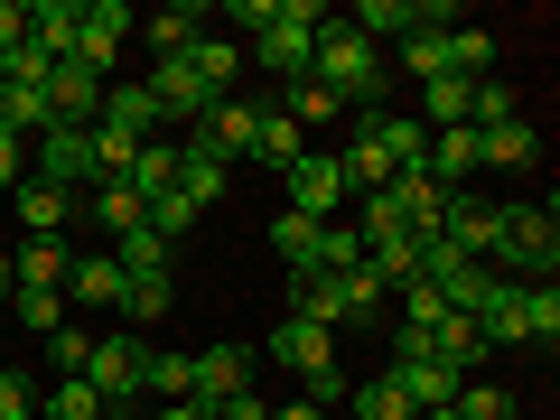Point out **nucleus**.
Segmentation results:
<instances>
[{
    "mask_svg": "<svg viewBox=\"0 0 560 420\" xmlns=\"http://www.w3.org/2000/svg\"><path fill=\"white\" fill-rule=\"evenodd\" d=\"M38 383H28V374H0V420H38Z\"/></svg>",
    "mask_w": 560,
    "mask_h": 420,
    "instance_id": "obj_40",
    "label": "nucleus"
},
{
    "mask_svg": "<svg viewBox=\"0 0 560 420\" xmlns=\"http://www.w3.org/2000/svg\"><path fill=\"white\" fill-rule=\"evenodd\" d=\"M420 168H430V178H440V187L477 178V131H440V140H430V150H420Z\"/></svg>",
    "mask_w": 560,
    "mask_h": 420,
    "instance_id": "obj_25",
    "label": "nucleus"
},
{
    "mask_svg": "<svg viewBox=\"0 0 560 420\" xmlns=\"http://www.w3.org/2000/svg\"><path fill=\"white\" fill-rule=\"evenodd\" d=\"M150 103H160V121H187V131H197L206 113H215V84H206V66L197 57H160V75H150Z\"/></svg>",
    "mask_w": 560,
    "mask_h": 420,
    "instance_id": "obj_5",
    "label": "nucleus"
},
{
    "mask_svg": "<svg viewBox=\"0 0 560 420\" xmlns=\"http://www.w3.org/2000/svg\"><path fill=\"white\" fill-rule=\"evenodd\" d=\"M440 234H448V243H458V253L486 271V261L504 253V206H477L467 187H448V206H440Z\"/></svg>",
    "mask_w": 560,
    "mask_h": 420,
    "instance_id": "obj_7",
    "label": "nucleus"
},
{
    "mask_svg": "<svg viewBox=\"0 0 560 420\" xmlns=\"http://www.w3.org/2000/svg\"><path fill=\"white\" fill-rule=\"evenodd\" d=\"M94 215L113 224V243H121V234H140V197H131V187H121V178H113V187H103V197H94Z\"/></svg>",
    "mask_w": 560,
    "mask_h": 420,
    "instance_id": "obj_38",
    "label": "nucleus"
},
{
    "mask_svg": "<svg viewBox=\"0 0 560 420\" xmlns=\"http://www.w3.org/2000/svg\"><path fill=\"white\" fill-rule=\"evenodd\" d=\"M271 253L290 261V271H318V224H308V215H290V206H280V215H271Z\"/></svg>",
    "mask_w": 560,
    "mask_h": 420,
    "instance_id": "obj_29",
    "label": "nucleus"
},
{
    "mask_svg": "<svg viewBox=\"0 0 560 420\" xmlns=\"http://www.w3.org/2000/svg\"><path fill=\"white\" fill-rule=\"evenodd\" d=\"M430 121H440V131H467V84L458 75H440L430 94H420V131H430Z\"/></svg>",
    "mask_w": 560,
    "mask_h": 420,
    "instance_id": "obj_34",
    "label": "nucleus"
},
{
    "mask_svg": "<svg viewBox=\"0 0 560 420\" xmlns=\"http://www.w3.org/2000/svg\"><path fill=\"white\" fill-rule=\"evenodd\" d=\"M38 178L75 197V178H94V131H75V121H47V131H38Z\"/></svg>",
    "mask_w": 560,
    "mask_h": 420,
    "instance_id": "obj_10",
    "label": "nucleus"
},
{
    "mask_svg": "<svg viewBox=\"0 0 560 420\" xmlns=\"http://www.w3.org/2000/svg\"><path fill=\"white\" fill-rule=\"evenodd\" d=\"M47 131V84H0V140H38Z\"/></svg>",
    "mask_w": 560,
    "mask_h": 420,
    "instance_id": "obj_24",
    "label": "nucleus"
},
{
    "mask_svg": "<svg viewBox=\"0 0 560 420\" xmlns=\"http://www.w3.org/2000/svg\"><path fill=\"white\" fill-rule=\"evenodd\" d=\"M430 20H448V10H420V0H364V10H355L346 28H355V38L374 47V38H393V28L411 38V28H430Z\"/></svg>",
    "mask_w": 560,
    "mask_h": 420,
    "instance_id": "obj_18",
    "label": "nucleus"
},
{
    "mask_svg": "<svg viewBox=\"0 0 560 420\" xmlns=\"http://www.w3.org/2000/svg\"><path fill=\"white\" fill-rule=\"evenodd\" d=\"M234 393H253V355H243V346H206L197 355V411H215V401H234Z\"/></svg>",
    "mask_w": 560,
    "mask_h": 420,
    "instance_id": "obj_14",
    "label": "nucleus"
},
{
    "mask_svg": "<svg viewBox=\"0 0 560 420\" xmlns=\"http://www.w3.org/2000/svg\"><path fill=\"white\" fill-rule=\"evenodd\" d=\"M131 28H140V20L121 10V0H75V57H84V66H113V47L131 38Z\"/></svg>",
    "mask_w": 560,
    "mask_h": 420,
    "instance_id": "obj_12",
    "label": "nucleus"
},
{
    "mask_svg": "<svg viewBox=\"0 0 560 420\" xmlns=\"http://www.w3.org/2000/svg\"><path fill=\"white\" fill-rule=\"evenodd\" d=\"M140 38L160 47V57H187V47L206 38V10H197V0H168V10H160L150 28H140Z\"/></svg>",
    "mask_w": 560,
    "mask_h": 420,
    "instance_id": "obj_23",
    "label": "nucleus"
},
{
    "mask_svg": "<svg viewBox=\"0 0 560 420\" xmlns=\"http://www.w3.org/2000/svg\"><path fill=\"white\" fill-rule=\"evenodd\" d=\"M121 187H131L140 206H150V197H168V187H178V140H140V160L121 168Z\"/></svg>",
    "mask_w": 560,
    "mask_h": 420,
    "instance_id": "obj_19",
    "label": "nucleus"
},
{
    "mask_svg": "<svg viewBox=\"0 0 560 420\" xmlns=\"http://www.w3.org/2000/svg\"><path fill=\"white\" fill-rule=\"evenodd\" d=\"M103 113V66H84V57H57L47 66V121H94Z\"/></svg>",
    "mask_w": 560,
    "mask_h": 420,
    "instance_id": "obj_9",
    "label": "nucleus"
},
{
    "mask_svg": "<svg viewBox=\"0 0 560 420\" xmlns=\"http://www.w3.org/2000/svg\"><path fill=\"white\" fill-rule=\"evenodd\" d=\"M448 411H458V420H514L523 401L504 393V383H458V401H448Z\"/></svg>",
    "mask_w": 560,
    "mask_h": 420,
    "instance_id": "obj_36",
    "label": "nucleus"
},
{
    "mask_svg": "<svg viewBox=\"0 0 560 420\" xmlns=\"http://www.w3.org/2000/svg\"><path fill=\"white\" fill-rule=\"evenodd\" d=\"M308 150V131L300 121H280V113H253V150H243V160H261V168H290Z\"/></svg>",
    "mask_w": 560,
    "mask_h": 420,
    "instance_id": "obj_22",
    "label": "nucleus"
},
{
    "mask_svg": "<svg viewBox=\"0 0 560 420\" xmlns=\"http://www.w3.org/2000/svg\"><path fill=\"white\" fill-rule=\"evenodd\" d=\"M20 224L47 243V234L66 224V187H47V178H20Z\"/></svg>",
    "mask_w": 560,
    "mask_h": 420,
    "instance_id": "obj_32",
    "label": "nucleus"
},
{
    "mask_svg": "<svg viewBox=\"0 0 560 420\" xmlns=\"http://www.w3.org/2000/svg\"><path fill=\"white\" fill-rule=\"evenodd\" d=\"M337 113H346V103L327 94L318 75H300V84H290V94H280V121H300V131H318V121H337Z\"/></svg>",
    "mask_w": 560,
    "mask_h": 420,
    "instance_id": "obj_31",
    "label": "nucleus"
},
{
    "mask_svg": "<svg viewBox=\"0 0 560 420\" xmlns=\"http://www.w3.org/2000/svg\"><path fill=\"white\" fill-rule=\"evenodd\" d=\"M318 28H327V10H318V0H280V20L271 28H261V66H271V75H290V84H300L308 75V57H318Z\"/></svg>",
    "mask_w": 560,
    "mask_h": 420,
    "instance_id": "obj_4",
    "label": "nucleus"
},
{
    "mask_svg": "<svg viewBox=\"0 0 560 420\" xmlns=\"http://www.w3.org/2000/svg\"><path fill=\"white\" fill-rule=\"evenodd\" d=\"M346 401H355V420H420V411H411V393H401V374H393V364H383V374L364 383V393H346Z\"/></svg>",
    "mask_w": 560,
    "mask_h": 420,
    "instance_id": "obj_28",
    "label": "nucleus"
},
{
    "mask_svg": "<svg viewBox=\"0 0 560 420\" xmlns=\"http://www.w3.org/2000/svg\"><path fill=\"white\" fill-rule=\"evenodd\" d=\"M523 346H560V290L523 280Z\"/></svg>",
    "mask_w": 560,
    "mask_h": 420,
    "instance_id": "obj_30",
    "label": "nucleus"
},
{
    "mask_svg": "<svg viewBox=\"0 0 560 420\" xmlns=\"http://www.w3.org/2000/svg\"><path fill=\"white\" fill-rule=\"evenodd\" d=\"M271 420H327V411H318V401H280Z\"/></svg>",
    "mask_w": 560,
    "mask_h": 420,
    "instance_id": "obj_45",
    "label": "nucleus"
},
{
    "mask_svg": "<svg viewBox=\"0 0 560 420\" xmlns=\"http://www.w3.org/2000/svg\"><path fill=\"white\" fill-rule=\"evenodd\" d=\"M401 66H411L420 84H440L448 75V28H411V38H401Z\"/></svg>",
    "mask_w": 560,
    "mask_h": 420,
    "instance_id": "obj_33",
    "label": "nucleus"
},
{
    "mask_svg": "<svg viewBox=\"0 0 560 420\" xmlns=\"http://www.w3.org/2000/svg\"><path fill=\"white\" fill-rule=\"evenodd\" d=\"M140 355H150V337H131V327L94 337V355H84V383H94V401H140Z\"/></svg>",
    "mask_w": 560,
    "mask_h": 420,
    "instance_id": "obj_6",
    "label": "nucleus"
},
{
    "mask_svg": "<svg viewBox=\"0 0 560 420\" xmlns=\"http://www.w3.org/2000/svg\"><path fill=\"white\" fill-rule=\"evenodd\" d=\"M187 393H197V355L150 346V355H140V401H187Z\"/></svg>",
    "mask_w": 560,
    "mask_h": 420,
    "instance_id": "obj_17",
    "label": "nucleus"
},
{
    "mask_svg": "<svg viewBox=\"0 0 560 420\" xmlns=\"http://www.w3.org/2000/svg\"><path fill=\"white\" fill-rule=\"evenodd\" d=\"M20 327H47V337H57L66 327V290H20Z\"/></svg>",
    "mask_w": 560,
    "mask_h": 420,
    "instance_id": "obj_39",
    "label": "nucleus"
},
{
    "mask_svg": "<svg viewBox=\"0 0 560 420\" xmlns=\"http://www.w3.org/2000/svg\"><path fill=\"white\" fill-rule=\"evenodd\" d=\"M271 20H280V0H234V28H253V38H261Z\"/></svg>",
    "mask_w": 560,
    "mask_h": 420,
    "instance_id": "obj_43",
    "label": "nucleus"
},
{
    "mask_svg": "<svg viewBox=\"0 0 560 420\" xmlns=\"http://www.w3.org/2000/svg\"><path fill=\"white\" fill-rule=\"evenodd\" d=\"M47 355H57V374H84V355H94V337H84V327H57V337H47Z\"/></svg>",
    "mask_w": 560,
    "mask_h": 420,
    "instance_id": "obj_42",
    "label": "nucleus"
},
{
    "mask_svg": "<svg viewBox=\"0 0 560 420\" xmlns=\"http://www.w3.org/2000/svg\"><path fill=\"white\" fill-rule=\"evenodd\" d=\"M113 261H121V280H150V271H168V243L140 224V234H121V243H113Z\"/></svg>",
    "mask_w": 560,
    "mask_h": 420,
    "instance_id": "obj_35",
    "label": "nucleus"
},
{
    "mask_svg": "<svg viewBox=\"0 0 560 420\" xmlns=\"http://www.w3.org/2000/svg\"><path fill=\"white\" fill-rule=\"evenodd\" d=\"M66 261H75V253H66V234H47V243L28 234L10 271H20V290H66Z\"/></svg>",
    "mask_w": 560,
    "mask_h": 420,
    "instance_id": "obj_21",
    "label": "nucleus"
},
{
    "mask_svg": "<svg viewBox=\"0 0 560 420\" xmlns=\"http://www.w3.org/2000/svg\"><path fill=\"white\" fill-rule=\"evenodd\" d=\"M533 160H541L533 121H495V131H477V168H533Z\"/></svg>",
    "mask_w": 560,
    "mask_h": 420,
    "instance_id": "obj_20",
    "label": "nucleus"
},
{
    "mask_svg": "<svg viewBox=\"0 0 560 420\" xmlns=\"http://www.w3.org/2000/svg\"><path fill=\"white\" fill-rule=\"evenodd\" d=\"M160 420H206V411H197V401H160Z\"/></svg>",
    "mask_w": 560,
    "mask_h": 420,
    "instance_id": "obj_46",
    "label": "nucleus"
},
{
    "mask_svg": "<svg viewBox=\"0 0 560 420\" xmlns=\"http://www.w3.org/2000/svg\"><path fill=\"white\" fill-rule=\"evenodd\" d=\"M197 140L224 150V160H243V150H253V103H215V113L197 121Z\"/></svg>",
    "mask_w": 560,
    "mask_h": 420,
    "instance_id": "obj_26",
    "label": "nucleus"
},
{
    "mask_svg": "<svg viewBox=\"0 0 560 420\" xmlns=\"http://www.w3.org/2000/svg\"><path fill=\"white\" fill-rule=\"evenodd\" d=\"M66 300L75 308H121V261L113 253H75L66 261Z\"/></svg>",
    "mask_w": 560,
    "mask_h": 420,
    "instance_id": "obj_16",
    "label": "nucleus"
},
{
    "mask_svg": "<svg viewBox=\"0 0 560 420\" xmlns=\"http://www.w3.org/2000/svg\"><path fill=\"white\" fill-rule=\"evenodd\" d=\"M280 178H290V215H308V224H327V215H337V197H346V168L327 160V150H300Z\"/></svg>",
    "mask_w": 560,
    "mask_h": 420,
    "instance_id": "obj_8",
    "label": "nucleus"
},
{
    "mask_svg": "<svg viewBox=\"0 0 560 420\" xmlns=\"http://www.w3.org/2000/svg\"><path fill=\"white\" fill-rule=\"evenodd\" d=\"M383 206H393V215L411 224V234H440V206H448V187L430 178V168H401V178L383 187Z\"/></svg>",
    "mask_w": 560,
    "mask_h": 420,
    "instance_id": "obj_15",
    "label": "nucleus"
},
{
    "mask_svg": "<svg viewBox=\"0 0 560 420\" xmlns=\"http://www.w3.org/2000/svg\"><path fill=\"white\" fill-rule=\"evenodd\" d=\"M224 187H234V160H224V150H206V140L187 131V140H178V197L206 215V206H215Z\"/></svg>",
    "mask_w": 560,
    "mask_h": 420,
    "instance_id": "obj_13",
    "label": "nucleus"
},
{
    "mask_svg": "<svg viewBox=\"0 0 560 420\" xmlns=\"http://www.w3.org/2000/svg\"><path fill=\"white\" fill-rule=\"evenodd\" d=\"M420 150H430V131H420L411 113H355V150H346L337 168H346V187L383 197L401 168H420Z\"/></svg>",
    "mask_w": 560,
    "mask_h": 420,
    "instance_id": "obj_1",
    "label": "nucleus"
},
{
    "mask_svg": "<svg viewBox=\"0 0 560 420\" xmlns=\"http://www.w3.org/2000/svg\"><path fill=\"white\" fill-rule=\"evenodd\" d=\"M308 75H318L327 94L346 103V113H383V47H364L346 20L318 28V57H308Z\"/></svg>",
    "mask_w": 560,
    "mask_h": 420,
    "instance_id": "obj_2",
    "label": "nucleus"
},
{
    "mask_svg": "<svg viewBox=\"0 0 560 420\" xmlns=\"http://www.w3.org/2000/svg\"><path fill=\"white\" fill-rule=\"evenodd\" d=\"M271 355L290 364V374H300V383H318V374H337V337H327L318 318H280V327H271Z\"/></svg>",
    "mask_w": 560,
    "mask_h": 420,
    "instance_id": "obj_11",
    "label": "nucleus"
},
{
    "mask_svg": "<svg viewBox=\"0 0 560 420\" xmlns=\"http://www.w3.org/2000/svg\"><path fill=\"white\" fill-rule=\"evenodd\" d=\"M0 187H20V140H0Z\"/></svg>",
    "mask_w": 560,
    "mask_h": 420,
    "instance_id": "obj_44",
    "label": "nucleus"
},
{
    "mask_svg": "<svg viewBox=\"0 0 560 420\" xmlns=\"http://www.w3.org/2000/svg\"><path fill=\"white\" fill-rule=\"evenodd\" d=\"M187 57L206 66V84H215V94H224V84H234V66H243V57H234V47H224V38H197V47H187Z\"/></svg>",
    "mask_w": 560,
    "mask_h": 420,
    "instance_id": "obj_41",
    "label": "nucleus"
},
{
    "mask_svg": "<svg viewBox=\"0 0 560 420\" xmlns=\"http://www.w3.org/2000/svg\"><path fill=\"white\" fill-rule=\"evenodd\" d=\"M420 420H458V411H420Z\"/></svg>",
    "mask_w": 560,
    "mask_h": 420,
    "instance_id": "obj_47",
    "label": "nucleus"
},
{
    "mask_svg": "<svg viewBox=\"0 0 560 420\" xmlns=\"http://www.w3.org/2000/svg\"><path fill=\"white\" fill-rule=\"evenodd\" d=\"M121 318H131V337H150V327L168 318V271H150V280H121Z\"/></svg>",
    "mask_w": 560,
    "mask_h": 420,
    "instance_id": "obj_27",
    "label": "nucleus"
},
{
    "mask_svg": "<svg viewBox=\"0 0 560 420\" xmlns=\"http://www.w3.org/2000/svg\"><path fill=\"white\" fill-rule=\"evenodd\" d=\"M504 280H551L560 271V215L551 206H504Z\"/></svg>",
    "mask_w": 560,
    "mask_h": 420,
    "instance_id": "obj_3",
    "label": "nucleus"
},
{
    "mask_svg": "<svg viewBox=\"0 0 560 420\" xmlns=\"http://www.w3.org/2000/svg\"><path fill=\"white\" fill-rule=\"evenodd\" d=\"M38 420H103V401H94V383H84V374H66L57 393L38 401Z\"/></svg>",
    "mask_w": 560,
    "mask_h": 420,
    "instance_id": "obj_37",
    "label": "nucleus"
}]
</instances>
